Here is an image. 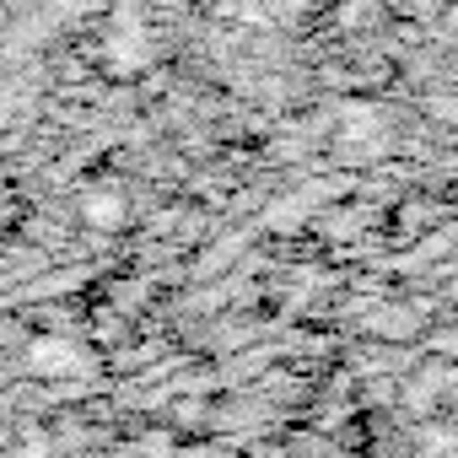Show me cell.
<instances>
[{
    "mask_svg": "<svg viewBox=\"0 0 458 458\" xmlns=\"http://www.w3.org/2000/svg\"><path fill=\"white\" fill-rule=\"evenodd\" d=\"M28 361H33L38 372H65V367H71V345H55V340H38V345L28 351Z\"/></svg>",
    "mask_w": 458,
    "mask_h": 458,
    "instance_id": "6da1fadb",
    "label": "cell"
},
{
    "mask_svg": "<svg viewBox=\"0 0 458 458\" xmlns=\"http://www.w3.org/2000/svg\"><path fill=\"white\" fill-rule=\"evenodd\" d=\"M87 216H92L98 226H114V221L124 216V205H119V194H92V205H87Z\"/></svg>",
    "mask_w": 458,
    "mask_h": 458,
    "instance_id": "7a4b0ae2",
    "label": "cell"
}]
</instances>
